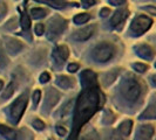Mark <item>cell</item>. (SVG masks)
Masks as SVG:
<instances>
[{
    "label": "cell",
    "instance_id": "1",
    "mask_svg": "<svg viewBox=\"0 0 156 140\" xmlns=\"http://www.w3.org/2000/svg\"><path fill=\"white\" fill-rule=\"evenodd\" d=\"M88 88V86H87ZM100 106V92L96 86H89L80 95L76 103L75 117H74V133H78L80 127L90 119Z\"/></svg>",
    "mask_w": 156,
    "mask_h": 140
},
{
    "label": "cell",
    "instance_id": "2",
    "mask_svg": "<svg viewBox=\"0 0 156 140\" xmlns=\"http://www.w3.org/2000/svg\"><path fill=\"white\" fill-rule=\"evenodd\" d=\"M122 93L128 101H136L141 93L140 84L134 78H127L122 84Z\"/></svg>",
    "mask_w": 156,
    "mask_h": 140
},
{
    "label": "cell",
    "instance_id": "3",
    "mask_svg": "<svg viewBox=\"0 0 156 140\" xmlns=\"http://www.w3.org/2000/svg\"><path fill=\"white\" fill-rule=\"evenodd\" d=\"M114 55V48L109 43H101L95 47L93 50L94 58L99 62H106L112 58V56Z\"/></svg>",
    "mask_w": 156,
    "mask_h": 140
},
{
    "label": "cell",
    "instance_id": "4",
    "mask_svg": "<svg viewBox=\"0 0 156 140\" xmlns=\"http://www.w3.org/2000/svg\"><path fill=\"white\" fill-rule=\"evenodd\" d=\"M151 19H149L148 16L146 15H139L134 19V21L132 22V31L137 34V35H141L143 34L146 31H148L149 28L151 27Z\"/></svg>",
    "mask_w": 156,
    "mask_h": 140
},
{
    "label": "cell",
    "instance_id": "5",
    "mask_svg": "<svg viewBox=\"0 0 156 140\" xmlns=\"http://www.w3.org/2000/svg\"><path fill=\"white\" fill-rule=\"evenodd\" d=\"M26 105H27V95H21L18 99H16L11 109V116L13 118V122H18L21 116H23V111L26 110Z\"/></svg>",
    "mask_w": 156,
    "mask_h": 140
},
{
    "label": "cell",
    "instance_id": "6",
    "mask_svg": "<svg viewBox=\"0 0 156 140\" xmlns=\"http://www.w3.org/2000/svg\"><path fill=\"white\" fill-rule=\"evenodd\" d=\"M66 28V21L60 16H55L49 21V28H48V39H55L59 36L62 31Z\"/></svg>",
    "mask_w": 156,
    "mask_h": 140
},
{
    "label": "cell",
    "instance_id": "7",
    "mask_svg": "<svg viewBox=\"0 0 156 140\" xmlns=\"http://www.w3.org/2000/svg\"><path fill=\"white\" fill-rule=\"evenodd\" d=\"M81 82H82V85L85 88L93 86L95 84V82H96V75L92 70H85L81 74Z\"/></svg>",
    "mask_w": 156,
    "mask_h": 140
},
{
    "label": "cell",
    "instance_id": "8",
    "mask_svg": "<svg viewBox=\"0 0 156 140\" xmlns=\"http://www.w3.org/2000/svg\"><path fill=\"white\" fill-rule=\"evenodd\" d=\"M94 33V26H88V27H85L82 29H80L75 33L74 38L79 41H85V40H88Z\"/></svg>",
    "mask_w": 156,
    "mask_h": 140
},
{
    "label": "cell",
    "instance_id": "9",
    "mask_svg": "<svg viewBox=\"0 0 156 140\" xmlns=\"http://www.w3.org/2000/svg\"><path fill=\"white\" fill-rule=\"evenodd\" d=\"M6 47L11 53H18L19 50L23 49V43L20 41H18L16 39L12 38H6Z\"/></svg>",
    "mask_w": 156,
    "mask_h": 140
},
{
    "label": "cell",
    "instance_id": "10",
    "mask_svg": "<svg viewBox=\"0 0 156 140\" xmlns=\"http://www.w3.org/2000/svg\"><path fill=\"white\" fill-rule=\"evenodd\" d=\"M59 98H60V93L58 92L56 90H54V89L48 90V92H47V98H46L47 106H48V108H53L55 104L58 103Z\"/></svg>",
    "mask_w": 156,
    "mask_h": 140
},
{
    "label": "cell",
    "instance_id": "11",
    "mask_svg": "<svg viewBox=\"0 0 156 140\" xmlns=\"http://www.w3.org/2000/svg\"><path fill=\"white\" fill-rule=\"evenodd\" d=\"M139 133H140V138L142 139H150L154 135V127L151 125H142Z\"/></svg>",
    "mask_w": 156,
    "mask_h": 140
},
{
    "label": "cell",
    "instance_id": "12",
    "mask_svg": "<svg viewBox=\"0 0 156 140\" xmlns=\"http://www.w3.org/2000/svg\"><path fill=\"white\" fill-rule=\"evenodd\" d=\"M68 55H69V50H68V48L62 45V46H59L58 48H56L54 56L56 57V60L62 61V62H63L65 60H67Z\"/></svg>",
    "mask_w": 156,
    "mask_h": 140
},
{
    "label": "cell",
    "instance_id": "13",
    "mask_svg": "<svg viewBox=\"0 0 156 140\" xmlns=\"http://www.w3.org/2000/svg\"><path fill=\"white\" fill-rule=\"evenodd\" d=\"M128 15V11L126 8H122V9H119L115 12V14L112 18V23L113 25H117V23L122 22L126 18Z\"/></svg>",
    "mask_w": 156,
    "mask_h": 140
},
{
    "label": "cell",
    "instance_id": "14",
    "mask_svg": "<svg viewBox=\"0 0 156 140\" xmlns=\"http://www.w3.org/2000/svg\"><path fill=\"white\" fill-rule=\"evenodd\" d=\"M137 54L143 58H151L154 52L149 46H140L137 48Z\"/></svg>",
    "mask_w": 156,
    "mask_h": 140
},
{
    "label": "cell",
    "instance_id": "15",
    "mask_svg": "<svg viewBox=\"0 0 156 140\" xmlns=\"http://www.w3.org/2000/svg\"><path fill=\"white\" fill-rule=\"evenodd\" d=\"M132 125H133L132 120H125L122 124L120 125V132L123 135H128L132 131Z\"/></svg>",
    "mask_w": 156,
    "mask_h": 140
},
{
    "label": "cell",
    "instance_id": "16",
    "mask_svg": "<svg viewBox=\"0 0 156 140\" xmlns=\"http://www.w3.org/2000/svg\"><path fill=\"white\" fill-rule=\"evenodd\" d=\"M156 116V111L155 106L154 105H150L149 108H147V110L141 115V118L144 119V118H155Z\"/></svg>",
    "mask_w": 156,
    "mask_h": 140
},
{
    "label": "cell",
    "instance_id": "17",
    "mask_svg": "<svg viewBox=\"0 0 156 140\" xmlns=\"http://www.w3.org/2000/svg\"><path fill=\"white\" fill-rule=\"evenodd\" d=\"M40 2H45V4H48L49 6L54 8H62L65 7L66 4H63L62 1H59V0H38Z\"/></svg>",
    "mask_w": 156,
    "mask_h": 140
},
{
    "label": "cell",
    "instance_id": "18",
    "mask_svg": "<svg viewBox=\"0 0 156 140\" xmlns=\"http://www.w3.org/2000/svg\"><path fill=\"white\" fill-rule=\"evenodd\" d=\"M31 14L34 19H40V18H44L46 15V11L44 8H32Z\"/></svg>",
    "mask_w": 156,
    "mask_h": 140
},
{
    "label": "cell",
    "instance_id": "19",
    "mask_svg": "<svg viewBox=\"0 0 156 140\" xmlns=\"http://www.w3.org/2000/svg\"><path fill=\"white\" fill-rule=\"evenodd\" d=\"M58 84L61 88L67 89V88H69L72 85V81L68 77H66V76H60V77H58Z\"/></svg>",
    "mask_w": 156,
    "mask_h": 140
},
{
    "label": "cell",
    "instance_id": "20",
    "mask_svg": "<svg viewBox=\"0 0 156 140\" xmlns=\"http://www.w3.org/2000/svg\"><path fill=\"white\" fill-rule=\"evenodd\" d=\"M90 19V15L87 14V13H82V14H78V15L74 18V22L80 25V23H85Z\"/></svg>",
    "mask_w": 156,
    "mask_h": 140
},
{
    "label": "cell",
    "instance_id": "21",
    "mask_svg": "<svg viewBox=\"0 0 156 140\" xmlns=\"http://www.w3.org/2000/svg\"><path fill=\"white\" fill-rule=\"evenodd\" d=\"M114 120H115V117L112 113V111H109V110L106 111V112H105V116H103V123H106V124H112Z\"/></svg>",
    "mask_w": 156,
    "mask_h": 140
},
{
    "label": "cell",
    "instance_id": "22",
    "mask_svg": "<svg viewBox=\"0 0 156 140\" xmlns=\"http://www.w3.org/2000/svg\"><path fill=\"white\" fill-rule=\"evenodd\" d=\"M117 76V71L116 70H114V71H112V72H109V74H107L106 76H105V84H110L115 78H116Z\"/></svg>",
    "mask_w": 156,
    "mask_h": 140
},
{
    "label": "cell",
    "instance_id": "23",
    "mask_svg": "<svg viewBox=\"0 0 156 140\" xmlns=\"http://www.w3.org/2000/svg\"><path fill=\"white\" fill-rule=\"evenodd\" d=\"M21 26H23V29H28L31 27V20H30V18L26 13H23V16H21Z\"/></svg>",
    "mask_w": 156,
    "mask_h": 140
},
{
    "label": "cell",
    "instance_id": "24",
    "mask_svg": "<svg viewBox=\"0 0 156 140\" xmlns=\"http://www.w3.org/2000/svg\"><path fill=\"white\" fill-rule=\"evenodd\" d=\"M13 92H14V83H9L7 86V89H6V91L2 95V97H4V98H9Z\"/></svg>",
    "mask_w": 156,
    "mask_h": 140
},
{
    "label": "cell",
    "instance_id": "25",
    "mask_svg": "<svg viewBox=\"0 0 156 140\" xmlns=\"http://www.w3.org/2000/svg\"><path fill=\"white\" fill-rule=\"evenodd\" d=\"M0 133L2 134V135H12L13 134V130L12 128H9L7 126H2V125H0Z\"/></svg>",
    "mask_w": 156,
    "mask_h": 140
},
{
    "label": "cell",
    "instance_id": "26",
    "mask_svg": "<svg viewBox=\"0 0 156 140\" xmlns=\"http://www.w3.org/2000/svg\"><path fill=\"white\" fill-rule=\"evenodd\" d=\"M6 12H7V5H6V2L4 0H0V19L4 18V15L6 14Z\"/></svg>",
    "mask_w": 156,
    "mask_h": 140
},
{
    "label": "cell",
    "instance_id": "27",
    "mask_svg": "<svg viewBox=\"0 0 156 140\" xmlns=\"http://www.w3.org/2000/svg\"><path fill=\"white\" fill-rule=\"evenodd\" d=\"M133 68L136 71H139V72H144L147 70V65L146 64H142V63H134Z\"/></svg>",
    "mask_w": 156,
    "mask_h": 140
},
{
    "label": "cell",
    "instance_id": "28",
    "mask_svg": "<svg viewBox=\"0 0 156 140\" xmlns=\"http://www.w3.org/2000/svg\"><path fill=\"white\" fill-rule=\"evenodd\" d=\"M7 64V58L5 57V55L2 53V49L0 47V68H4Z\"/></svg>",
    "mask_w": 156,
    "mask_h": 140
},
{
    "label": "cell",
    "instance_id": "29",
    "mask_svg": "<svg viewBox=\"0 0 156 140\" xmlns=\"http://www.w3.org/2000/svg\"><path fill=\"white\" fill-rule=\"evenodd\" d=\"M44 32H45L44 25H42V23H38V25L35 26V33H37V35H42Z\"/></svg>",
    "mask_w": 156,
    "mask_h": 140
},
{
    "label": "cell",
    "instance_id": "30",
    "mask_svg": "<svg viewBox=\"0 0 156 140\" xmlns=\"http://www.w3.org/2000/svg\"><path fill=\"white\" fill-rule=\"evenodd\" d=\"M40 96H41V92H40L39 90H35L34 93H33V103H34V105H37L39 103Z\"/></svg>",
    "mask_w": 156,
    "mask_h": 140
},
{
    "label": "cell",
    "instance_id": "31",
    "mask_svg": "<svg viewBox=\"0 0 156 140\" xmlns=\"http://www.w3.org/2000/svg\"><path fill=\"white\" fill-rule=\"evenodd\" d=\"M33 125H34V127H35L37 130H42V128L45 127V124H44L41 120H39V119H35V120L33 122Z\"/></svg>",
    "mask_w": 156,
    "mask_h": 140
},
{
    "label": "cell",
    "instance_id": "32",
    "mask_svg": "<svg viewBox=\"0 0 156 140\" xmlns=\"http://www.w3.org/2000/svg\"><path fill=\"white\" fill-rule=\"evenodd\" d=\"M51 79V76H49V74L48 72H44V74H41V76H40V82L41 83H46Z\"/></svg>",
    "mask_w": 156,
    "mask_h": 140
},
{
    "label": "cell",
    "instance_id": "33",
    "mask_svg": "<svg viewBox=\"0 0 156 140\" xmlns=\"http://www.w3.org/2000/svg\"><path fill=\"white\" fill-rule=\"evenodd\" d=\"M78 69H79V65L76 63H72V64L68 65V71H69V72H75Z\"/></svg>",
    "mask_w": 156,
    "mask_h": 140
},
{
    "label": "cell",
    "instance_id": "34",
    "mask_svg": "<svg viewBox=\"0 0 156 140\" xmlns=\"http://www.w3.org/2000/svg\"><path fill=\"white\" fill-rule=\"evenodd\" d=\"M95 4V0H82V5L85 7H89V6H93Z\"/></svg>",
    "mask_w": 156,
    "mask_h": 140
},
{
    "label": "cell",
    "instance_id": "35",
    "mask_svg": "<svg viewBox=\"0 0 156 140\" xmlns=\"http://www.w3.org/2000/svg\"><path fill=\"white\" fill-rule=\"evenodd\" d=\"M56 132H58V134L59 135H66V130L63 128V127H61V126H56Z\"/></svg>",
    "mask_w": 156,
    "mask_h": 140
},
{
    "label": "cell",
    "instance_id": "36",
    "mask_svg": "<svg viewBox=\"0 0 156 140\" xmlns=\"http://www.w3.org/2000/svg\"><path fill=\"white\" fill-rule=\"evenodd\" d=\"M126 0H109V2L112 4V5H115V6H117V5H121V4H123Z\"/></svg>",
    "mask_w": 156,
    "mask_h": 140
},
{
    "label": "cell",
    "instance_id": "37",
    "mask_svg": "<svg viewBox=\"0 0 156 140\" xmlns=\"http://www.w3.org/2000/svg\"><path fill=\"white\" fill-rule=\"evenodd\" d=\"M110 13L109 8H102L101 9V15L102 16H107Z\"/></svg>",
    "mask_w": 156,
    "mask_h": 140
},
{
    "label": "cell",
    "instance_id": "38",
    "mask_svg": "<svg viewBox=\"0 0 156 140\" xmlns=\"http://www.w3.org/2000/svg\"><path fill=\"white\" fill-rule=\"evenodd\" d=\"M69 106H70V102L67 104V105H66V106H65V110L62 111V116H65V115H66V113L69 111Z\"/></svg>",
    "mask_w": 156,
    "mask_h": 140
},
{
    "label": "cell",
    "instance_id": "39",
    "mask_svg": "<svg viewBox=\"0 0 156 140\" xmlns=\"http://www.w3.org/2000/svg\"><path fill=\"white\" fill-rule=\"evenodd\" d=\"M147 11H149V12H150V13H151V14H155V9H154V8L148 7V8H147Z\"/></svg>",
    "mask_w": 156,
    "mask_h": 140
},
{
    "label": "cell",
    "instance_id": "40",
    "mask_svg": "<svg viewBox=\"0 0 156 140\" xmlns=\"http://www.w3.org/2000/svg\"><path fill=\"white\" fill-rule=\"evenodd\" d=\"M2 85H4V83H2V81H0V90L2 89Z\"/></svg>",
    "mask_w": 156,
    "mask_h": 140
}]
</instances>
